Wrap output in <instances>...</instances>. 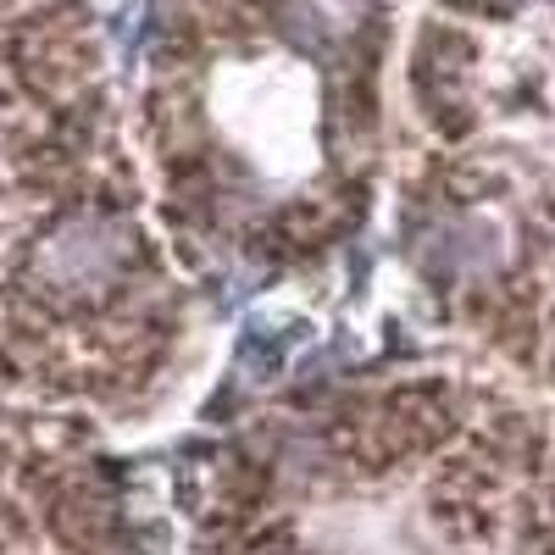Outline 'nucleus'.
Here are the masks:
<instances>
[{
  "label": "nucleus",
  "mask_w": 555,
  "mask_h": 555,
  "mask_svg": "<svg viewBox=\"0 0 555 555\" xmlns=\"http://www.w3.org/2000/svg\"><path fill=\"white\" fill-rule=\"evenodd\" d=\"M284 350H289V339H272V328H250L245 345H240V356L256 366V373H272V366L284 361Z\"/></svg>",
  "instance_id": "f257e3e1"
}]
</instances>
